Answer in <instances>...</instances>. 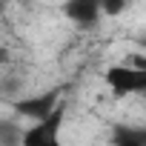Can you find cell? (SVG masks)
<instances>
[{
	"mask_svg": "<svg viewBox=\"0 0 146 146\" xmlns=\"http://www.w3.org/2000/svg\"><path fill=\"white\" fill-rule=\"evenodd\" d=\"M103 80L112 89L115 98H129V95H146V72L126 66V63H115L103 72Z\"/></svg>",
	"mask_w": 146,
	"mask_h": 146,
	"instance_id": "obj_1",
	"label": "cell"
},
{
	"mask_svg": "<svg viewBox=\"0 0 146 146\" xmlns=\"http://www.w3.org/2000/svg\"><path fill=\"white\" fill-rule=\"evenodd\" d=\"M60 106H63V92H60L57 86H54V89H46V92H40V95L15 100V112H17L20 117H29L32 123L46 120V117L54 115Z\"/></svg>",
	"mask_w": 146,
	"mask_h": 146,
	"instance_id": "obj_2",
	"label": "cell"
},
{
	"mask_svg": "<svg viewBox=\"0 0 146 146\" xmlns=\"http://www.w3.org/2000/svg\"><path fill=\"white\" fill-rule=\"evenodd\" d=\"M66 120V106H60L54 115H49L46 120L32 123L29 129H23V140L20 146H63L60 140V126Z\"/></svg>",
	"mask_w": 146,
	"mask_h": 146,
	"instance_id": "obj_3",
	"label": "cell"
},
{
	"mask_svg": "<svg viewBox=\"0 0 146 146\" xmlns=\"http://www.w3.org/2000/svg\"><path fill=\"white\" fill-rule=\"evenodd\" d=\"M60 12H63V17L69 23H75L78 29L89 32L103 17V0H63Z\"/></svg>",
	"mask_w": 146,
	"mask_h": 146,
	"instance_id": "obj_4",
	"label": "cell"
},
{
	"mask_svg": "<svg viewBox=\"0 0 146 146\" xmlns=\"http://www.w3.org/2000/svg\"><path fill=\"white\" fill-rule=\"evenodd\" d=\"M109 143L112 146H146V126L117 123V126H112Z\"/></svg>",
	"mask_w": 146,
	"mask_h": 146,
	"instance_id": "obj_5",
	"label": "cell"
},
{
	"mask_svg": "<svg viewBox=\"0 0 146 146\" xmlns=\"http://www.w3.org/2000/svg\"><path fill=\"white\" fill-rule=\"evenodd\" d=\"M23 129H17L12 120H0V146H20Z\"/></svg>",
	"mask_w": 146,
	"mask_h": 146,
	"instance_id": "obj_6",
	"label": "cell"
},
{
	"mask_svg": "<svg viewBox=\"0 0 146 146\" xmlns=\"http://www.w3.org/2000/svg\"><path fill=\"white\" fill-rule=\"evenodd\" d=\"M126 6H129V0H103V15L106 17H117V15H123Z\"/></svg>",
	"mask_w": 146,
	"mask_h": 146,
	"instance_id": "obj_7",
	"label": "cell"
},
{
	"mask_svg": "<svg viewBox=\"0 0 146 146\" xmlns=\"http://www.w3.org/2000/svg\"><path fill=\"white\" fill-rule=\"evenodd\" d=\"M123 63H126V66H135V69H143V72H146V54H129V57H123Z\"/></svg>",
	"mask_w": 146,
	"mask_h": 146,
	"instance_id": "obj_8",
	"label": "cell"
},
{
	"mask_svg": "<svg viewBox=\"0 0 146 146\" xmlns=\"http://www.w3.org/2000/svg\"><path fill=\"white\" fill-rule=\"evenodd\" d=\"M9 60H12V54H9V49H6V46H0V66H6Z\"/></svg>",
	"mask_w": 146,
	"mask_h": 146,
	"instance_id": "obj_9",
	"label": "cell"
},
{
	"mask_svg": "<svg viewBox=\"0 0 146 146\" xmlns=\"http://www.w3.org/2000/svg\"><path fill=\"white\" fill-rule=\"evenodd\" d=\"M143 43H146V35H143Z\"/></svg>",
	"mask_w": 146,
	"mask_h": 146,
	"instance_id": "obj_10",
	"label": "cell"
}]
</instances>
